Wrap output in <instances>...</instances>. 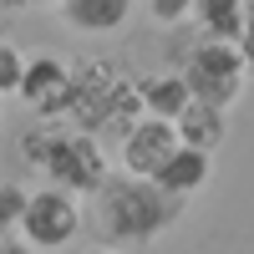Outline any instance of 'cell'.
<instances>
[{"mask_svg":"<svg viewBox=\"0 0 254 254\" xmlns=\"http://www.w3.org/2000/svg\"><path fill=\"white\" fill-rule=\"evenodd\" d=\"M20 158H26L51 188H61V193H71V198H81V193L97 198L102 188L112 183L102 142L92 132H81V127H46L41 122L36 132L20 137Z\"/></svg>","mask_w":254,"mask_h":254,"instance_id":"cell-1","label":"cell"},{"mask_svg":"<svg viewBox=\"0 0 254 254\" xmlns=\"http://www.w3.org/2000/svg\"><path fill=\"white\" fill-rule=\"evenodd\" d=\"M92 203H97V229L107 234L112 249L153 244L163 229L178 224V214H183V198L163 193V188L147 183V178H127V173H117Z\"/></svg>","mask_w":254,"mask_h":254,"instance_id":"cell-2","label":"cell"},{"mask_svg":"<svg viewBox=\"0 0 254 254\" xmlns=\"http://www.w3.org/2000/svg\"><path fill=\"white\" fill-rule=\"evenodd\" d=\"M178 71L188 76V87H193V102H208V107H224V112H229V102H239L244 81H249V66H244L239 46H229V41H203V36L188 46Z\"/></svg>","mask_w":254,"mask_h":254,"instance_id":"cell-3","label":"cell"},{"mask_svg":"<svg viewBox=\"0 0 254 254\" xmlns=\"http://www.w3.org/2000/svg\"><path fill=\"white\" fill-rule=\"evenodd\" d=\"M81 234V203L61 188H31V203H26V219H20V239H26L36 254H56L66 249Z\"/></svg>","mask_w":254,"mask_h":254,"instance_id":"cell-4","label":"cell"},{"mask_svg":"<svg viewBox=\"0 0 254 254\" xmlns=\"http://www.w3.org/2000/svg\"><path fill=\"white\" fill-rule=\"evenodd\" d=\"M20 102H26L41 122L71 112V107H76V71L66 66V56H56V51H31V56H26V81H20Z\"/></svg>","mask_w":254,"mask_h":254,"instance_id":"cell-5","label":"cell"},{"mask_svg":"<svg viewBox=\"0 0 254 254\" xmlns=\"http://www.w3.org/2000/svg\"><path fill=\"white\" fill-rule=\"evenodd\" d=\"M178 147H183V137H178L173 122L137 117V122L122 132V142H117V163H122L127 178H147V183H153L163 168H168V158H173Z\"/></svg>","mask_w":254,"mask_h":254,"instance_id":"cell-6","label":"cell"},{"mask_svg":"<svg viewBox=\"0 0 254 254\" xmlns=\"http://www.w3.org/2000/svg\"><path fill=\"white\" fill-rule=\"evenodd\" d=\"M132 10H137V0H66L56 15L76 36H112L132 20Z\"/></svg>","mask_w":254,"mask_h":254,"instance_id":"cell-7","label":"cell"},{"mask_svg":"<svg viewBox=\"0 0 254 254\" xmlns=\"http://www.w3.org/2000/svg\"><path fill=\"white\" fill-rule=\"evenodd\" d=\"M208 178H214V153H203V147H188V142H183L153 183L163 188V193H173V198L188 203L193 193H203V188H208Z\"/></svg>","mask_w":254,"mask_h":254,"instance_id":"cell-8","label":"cell"},{"mask_svg":"<svg viewBox=\"0 0 254 254\" xmlns=\"http://www.w3.org/2000/svg\"><path fill=\"white\" fill-rule=\"evenodd\" d=\"M137 102H142V117H158V122H173L193 107V87H188L183 71H158L137 87Z\"/></svg>","mask_w":254,"mask_h":254,"instance_id":"cell-9","label":"cell"},{"mask_svg":"<svg viewBox=\"0 0 254 254\" xmlns=\"http://www.w3.org/2000/svg\"><path fill=\"white\" fill-rule=\"evenodd\" d=\"M193 26L203 41H229V46H239V36L249 31V15L239 0H198L193 5Z\"/></svg>","mask_w":254,"mask_h":254,"instance_id":"cell-10","label":"cell"},{"mask_svg":"<svg viewBox=\"0 0 254 254\" xmlns=\"http://www.w3.org/2000/svg\"><path fill=\"white\" fill-rule=\"evenodd\" d=\"M229 132V112L224 107H208V102H193L183 117H178V137L188 147H203V153H214Z\"/></svg>","mask_w":254,"mask_h":254,"instance_id":"cell-11","label":"cell"},{"mask_svg":"<svg viewBox=\"0 0 254 254\" xmlns=\"http://www.w3.org/2000/svg\"><path fill=\"white\" fill-rule=\"evenodd\" d=\"M26 203H31V188H26V183H5V178H0V239L20 234Z\"/></svg>","mask_w":254,"mask_h":254,"instance_id":"cell-12","label":"cell"},{"mask_svg":"<svg viewBox=\"0 0 254 254\" xmlns=\"http://www.w3.org/2000/svg\"><path fill=\"white\" fill-rule=\"evenodd\" d=\"M20 81H26V51L0 36V97H20Z\"/></svg>","mask_w":254,"mask_h":254,"instance_id":"cell-13","label":"cell"},{"mask_svg":"<svg viewBox=\"0 0 254 254\" xmlns=\"http://www.w3.org/2000/svg\"><path fill=\"white\" fill-rule=\"evenodd\" d=\"M193 5L198 0H147V15L158 26H183V20H193Z\"/></svg>","mask_w":254,"mask_h":254,"instance_id":"cell-14","label":"cell"},{"mask_svg":"<svg viewBox=\"0 0 254 254\" xmlns=\"http://www.w3.org/2000/svg\"><path fill=\"white\" fill-rule=\"evenodd\" d=\"M239 56H244V66H249V76H254V20H249V31L239 36Z\"/></svg>","mask_w":254,"mask_h":254,"instance_id":"cell-15","label":"cell"},{"mask_svg":"<svg viewBox=\"0 0 254 254\" xmlns=\"http://www.w3.org/2000/svg\"><path fill=\"white\" fill-rule=\"evenodd\" d=\"M0 254H36V249L20 239V234H10V239H0Z\"/></svg>","mask_w":254,"mask_h":254,"instance_id":"cell-16","label":"cell"},{"mask_svg":"<svg viewBox=\"0 0 254 254\" xmlns=\"http://www.w3.org/2000/svg\"><path fill=\"white\" fill-rule=\"evenodd\" d=\"M26 5H36V0H0V15H15V10H26Z\"/></svg>","mask_w":254,"mask_h":254,"instance_id":"cell-17","label":"cell"},{"mask_svg":"<svg viewBox=\"0 0 254 254\" xmlns=\"http://www.w3.org/2000/svg\"><path fill=\"white\" fill-rule=\"evenodd\" d=\"M36 5H51V10H61V5H66V0H36Z\"/></svg>","mask_w":254,"mask_h":254,"instance_id":"cell-18","label":"cell"},{"mask_svg":"<svg viewBox=\"0 0 254 254\" xmlns=\"http://www.w3.org/2000/svg\"><path fill=\"white\" fill-rule=\"evenodd\" d=\"M239 5H244V15H249V20H254V0H239Z\"/></svg>","mask_w":254,"mask_h":254,"instance_id":"cell-19","label":"cell"},{"mask_svg":"<svg viewBox=\"0 0 254 254\" xmlns=\"http://www.w3.org/2000/svg\"><path fill=\"white\" fill-rule=\"evenodd\" d=\"M92 254H122V249H112V244H102V249H92Z\"/></svg>","mask_w":254,"mask_h":254,"instance_id":"cell-20","label":"cell"}]
</instances>
